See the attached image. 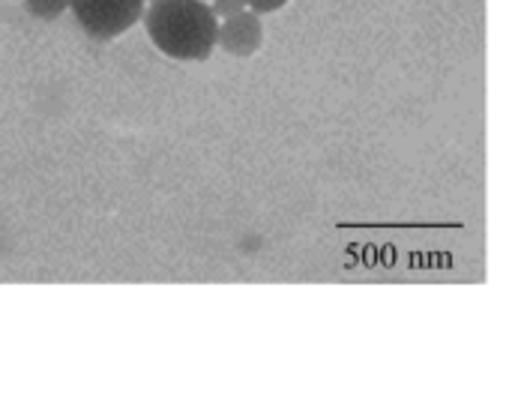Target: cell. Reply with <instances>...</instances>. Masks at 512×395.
Instances as JSON below:
<instances>
[{
  "mask_svg": "<svg viewBox=\"0 0 512 395\" xmlns=\"http://www.w3.org/2000/svg\"><path fill=\"white\" fill-rule=\"evenodd\" d=\"M282 6H288V0H249V9L258 12V15H273Z\"/></svg>",
  "mask_w": 512,
  "mask_h": 395,
  "instance_id": "cell-6",
  "label": "cell"
},
{
  "mask_svg": "<svg viewBox=\"0 0 512 395\" xmlns=\"http://www.w3.org/2000/svg\"><path fill=\"white\" fill-rule=\"evenodd\" d=\"M144 3L147 0H69V9L93 42H111L141 21Z\"/></svg>",
  "mask_w": 512,
  "mask_h": 395,
  "instance_id": "cell-2",
  "label": "cell"
},
{
  "mask_svg": "<svg viewBox=\"0 0 512 395\" xmlns=\"http://www.w3.org/2000/svg\"><path fill=\"white\" fill-rule=\"evenodd\" d=\"M264 45V24L261 15L252 9H240L234 15L219 18L216 27V48H222L231 57H255Z\"/></svg>",
  "mask_w": 512,
  "mask_h": 395,
  "instance_id": "cell-3",
  "label": "cell"
},
{
  "mask_svg": "<svg viewBox=\"0 0 512 395\" xmlns=\"http://www.w3.org/2000/svg\"><path fill=\"white\" fill-rule=\"evenodd\" d=\"M144 30L159 54L180 63H204L216 48L219 18L204 0H150Z\"/></svg>",
  "mask_w": 512,
  "mask_h": 395,
  "instance_id": "cell-1",
  "label": "cell"
},
{
  "mask_svg": "<svg viewBox=\"0 0 512 395\" xmlns=\"http://www.w3.org/2000/svg\"><path fill=\"white\" fill-rule=\"evenodd\" d=\"M27 15L42 18V21H54L69 9V0H24Z\"/></svg>",
  "mask_w": 512,
  "mask_h": 395,
  "instance_id": "cell-4",
  "label": "cell"
},
{
  "mask_svg": "<svg viewBox=\"0 0 512 395\" xmlns=\"http://www.w3.org/2000/svg\"><path fill=\"white\" fill-rule=\"evenodd\" d=\"M210 9H213L216 18H225V15H234L240 9H249V0H213Z\"/></svg>",
  "mask_w": 512,
  "mask_h": 395,
  "instance_id": "cell-5",
  "label": "cell"
}]
</instances>
